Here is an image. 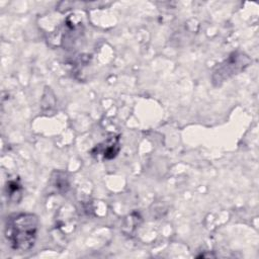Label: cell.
Masks as SVG:
<instances>
[{"mask_svg":"<svg viewBox=\"0 0 259 259\" xmlns=\"http://www.w3.org/2000/svg\"><path fill=\"white\" fill-rule=\"evenodd\" d=\"M38 226V218L34 213L18 212L9 215L4 234L10 248L17 252L29 251L35 244Z\"/></svg>","mask_w":259,"mask_h":259,"instance_id":"6da1fadb","label":"cell"},{"mask_svg":"<svg viewBox=\"0 0 259 259\" xmlns=\"http://www.w3.org/2000/svg\"><path fill=\"white\" fill-rule=\"evenodd\" d=\"M251 64V59L242 52H233L212 71L211 80L215 86H221L226 80L244 71Z\"/></svg>","mask_w":259,"mask_h":259,"instance_id":"7a4b0ae2","label":"cell"},{"mask_svg":"<svg viewBox=\"0 0 259 259\" xmlns=\"http://www.w3.org/2000/svg\"><path fill=\"white\" fill-rule=\"evenodd\" d=\"M119 150V136H113L96 145L92 149L91 154L95 157H101L103 160H112L117 156Z\"/></svg>","mask_w":259,"mask_h":259,"instance_id":"3957f363","label":"cell"},{"mask_svg":"<svg viewBox=\"0 0 259 259\" xmlns=\"http://www.w3.org/2000/svg\"><path fill=\"white\" fill-rule=\"evenodd\" d=\"M6 195L8 200L18 202L22 196V185L18 178L9 179L6 184Z\"/></svg>","mask_w":259,"mask_h":259,"instance_id":"277c9868","label":"cell"}]
</instances>
